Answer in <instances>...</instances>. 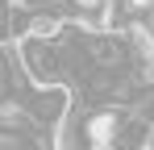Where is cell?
Here are the masks:
<instances>
[{"label": "cell", "mask_w": 154, "mask_h": 150, "mask_svg": "<svg viewBox=\"0 0 154 150\" xmlns=\"http://www.w3.org/2000/svg\"><path fill=\"white\" fill-rule=\"evenodd\" d=\"M129 4H133V8H146V4H154V0H129Z\"/></svg>", "instance_id": "cell-4"}, {"label": "cell", "mask_w": 154, "mask_h": 150, "mask_svg": "<svg viewBox=\"0 0 154 150\" xmlns=\"http://www.w3.org/2000/svg\"><path fill=\"white\" fill-rule=\"evenodd\" d=\"M75 4H96V0H75Z\"/></svg>", "instance_id": "cell-6"}, {"label": "cell", "mask_w": 154, "mask_h": 150, "mask_svg": "<svg viewBox=\"0 0 154 150\" xmlns=\"http://www.w3.org/2000/svg\"><path fill=\"white\" fill-rule=\"evenodd\" d=\"M117 129H121V113L117 108H96V113L83 117V138H88L92 150H108L112 138H117Z\"/></svg>", "instance_id": "cell-1"}, {"label": "cell", "mask_w": 154, "mask_h": 150, "mask_svg": "<svg viewBox=\"0 0 154 150\" xmlns=\"http://www.w3.org/2000/svg\"><path fill=\"white\" fill-rule=\"evenodd\" d=\"M17 33H21V38H33V42H54V38L63 33V21H58L54 13H29L25 21L17 25Z\"/></svg>", "instance_id": "cell-2"}, {"label": "cell", "mask_w": 154, "mask_h": 150, "mask_svg": "<svg viewBox=\"0 0 154 150\" xmlns=\"http://www.w3.org/2000/svg\"><path fill=\"white\" fill-rule=\"evenodd\" d=\"M25 4H50V0H25Z\"/></svg>", "instance_id": "cell-5"}, {"label": "cell", "mask_w": 154, "mask_h": 150, "mask_svg": "<svg viewBox=\"0 0 154 150\" xmlns=\"http://www.w3.org/2000/svg\"><path fill=\"white\" fill-rule=\"evenodd\" d=\"M17 33V25H13V0H0V42H8Z\"/></svg>", "instance_id": "cell-3"}]
</instances>
